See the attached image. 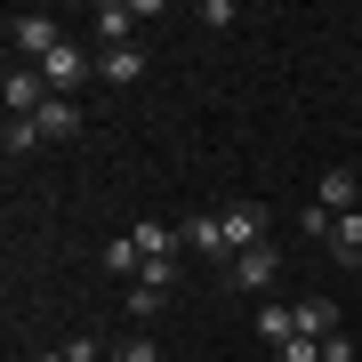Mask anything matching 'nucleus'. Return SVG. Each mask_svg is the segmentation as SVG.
I'll list each match as a JSON object with an SVG mask.
<instances>
[{
  "mask_svg": "<svg viewBox=\"0 0 362 362\" xmlns=\"http://www.w3.org/2000/svg\"><path fill=\"white\" fill-rule=\"evenodd\" d=\"M65 354H73V362H105V354H113V346H105V338H73Z\"/></svg>",
  "mask_w": 362,
  "mask_h": 362,
  "instance_id": "aec40b11",
  "label": "nucleus"
},
{
  "mask_svg": "<svg viewBox=\"0 0 362 362\" xmlns=\"http://www.w3.org/2000/svg\"><path fill=\"white\" fill-rule=\"evenodd\" d=\"M298 338H338V306L330 298H298Z\"/></svg>",
  "mask_w": 362,
  "mask_h": 362,
  "instance_id": "ddd939ff",
  "label": "nucleus"
},
{
  "mask_svg": "<svg viewBox=\"0 0 362 362\" xmlns=\"http://www.w3.org/2000/svg\"><path fill=\"white\" fill-rule=\"evenodd\" d=\"M0 145H8V153H33V145H49V137H40V121H8V137H0Z\"/></svg>",
  "mask_w": 362,
  "mask_h": 362,
  "instance_id": "f3484780",
  "label": "nucleus"
},
{
  "mask_svg": "<svg viewBox=\"0 0 362 362\" xmlns=\"http://www.w3.org/2000/svg\"><path fill=\"white\" fill-rule=\"evenodd\" d=\"M322 250H330L338 266H362V209H354V218H338V226H330V242H322Z\"/></svg>",
  "mask_w": 362,
  "mask_h": 362,
  "instance_id": "4468645a",
  "label": "nucleus"
},
{
  "mask_svg": "<svg viewBox=\"0 0 362 362\" xmlns=\"http://www.w3.org/2000/svg\"><path fill=\"white\" fill-rule=\"evenodd\" d=\"M113 362H161V346H153V338H121Z\"/></svg>",
  "mask_w": 362,
  "mask_h": 362,
  "instance_id": "6ab92c4d",
  "label": "nucleus"
},
{
  "mask_svg": "<svg viewBox=\"0 0 362 362\" xmlns=\"http://www.w3.org/2000/svg\"><path fill=\"white\" fill-rule=\"evenodd\" d=\"M97 81H113V89L145 81V49H137V40H129V49H105V57H97Z\"/></svg>",
  "mask_w": 362,
  "mask_h": 362,
  "instance_id": "9b49d317",
  "label": "nucleus"
},
{
  "mask_svg": "<svg viewBox=\"0 0 362 362\" xmlns=\"http://www.w3.org/2000/svg\"><path fill=\"white\" fill-rule=\"evenodd\" d=\"M226 218V250L242 258V250H258V242H274V209L266 202H233V209H218Z\"/></svg>",
  "mask_w": 362,
  "mask_h": 362,
  "instance_id": "7ed1b4c3",
  "label": "nucleus"
},
{
  "mask_svg": "<svg viewBox=\"0 0 362 362\" xmlns=\"http://www.w3.org/2000/svg\"><path fill=\"white\" fill-rule=\"evenodd\" d=\"M274 274H282V250L258 242V250H242V258H226V290H266Z\"/></svg>",
  "mask_w": 362,
  "mask_h": 362,
  "instance_id": "423d86ee",
  "label": "nucleus"
},
{
  "mask_svg": "<svg viewBox=\"0 0 362 362\" xmlns=\"http://www.w3.org/2000/svg\"><path fill=\"white\" fill-rule=\"evenodd\" d=\"M8 49H16V65H40L49 49H65V25L49 8H25V16H8Z\"/></svg>",
  "mask_w": 362,
  "mask_h": 362,
  "instance_id": "f257e3e1",
  "label": "nucleus"
},
{
  "mask_svg": "<svg viewBox=\"0 0 362 362\" xmlns=\"http://www.w3.org/2000/svg\"><path fill=\"white\" fill-rule=\"evenodd\" d=\"M314 202H322L330 218H354V209H362V177H354V169H322V185H314Z\"/></svg>",
  "mask_w": 362,
  "mask_h": 362,
  "instance_id": "6e6552de",
  "label": "nucleus"
},
{
  "mask_svg": "<svg viewBox=\"0 0 362 362\" xmlns=\"http://www.w3.org/2000/svg\"><path fill=\"white\" fill-rule=\"evenodd\" d=\"M177 233H185V250H194V258H209V266L233 258V250H226V218H185Z\"/></svg>",
  "mask_w": 362,
  "mask_h": 362,
  "instance_id": "1a4fd4ad",
  "label": "nucleus"
},
{
  "mask_svg": "<svg viewBox=\"0 0 362 362\" xmlns=\"http://www.w3.org/2000/svg\"><path fill=\"white\" fill-rule=\"evenodd\" d=\"M169 290H177V258H153V266L129 282V314H137V322H145V314H161Z\"/></svg>",
  "mask_w": 362,
  "mask_h": 362,
  "instance_id": "39448f33",
  "label": "nucleus"
},
{
  "mask_svg": "<svg viewBox=\"0 0 362 362\" xmlns=\"http://www.w3.org/2000/svg\"><path fill=\"white\" fill-rule=\"evenodd\" d=\"M33 362H73V354H65V346H49V354H33Z\"/></svg>",
  "mask_w": 362,
  "mask_h": 362,
  "instance_id": "4be33fe9",
  "label": "nucleus"
},
{
  "mask_svg": "<svg viewBox=\"0 0 362 362\" xmlns=\"http://www.w3.org/2000/svg\"><path fill=\"white\" fill-rule=\"evenodd\" d=\"M274 362H322V338H290V346H274Z\"/></svg>",
  "mask_w": 362,
  "mask_h": 362,
  "instance_id": "a211bd4d",
  "label": "nucleus"
},
{
  "mask_svg": "<svg viewBox=\"0 0 362 362\" xmlns=\"http://www.w3.org/2000/svg\"><path fill=\"white\" fill-rule=\"evenodd\" d=\"M40 81H49V97H65V89H81V81H97V57L81 49V40H65V49L40 57Z\"/></svg>",
  "mask_w": 362,
  "mask_h": 362,
  "instance_id": "20e7f679",
  "label": "nucleus"
},
{
  "mask_svg": "<svg viewBox=\"0 0 362 362\" xmlns=\"http://www.w3.org/2000/svg\"><path fill=\"white\" fill-rule=\"evenodd\" d=\"M322 362H354V346H346V330H338V338H322Z\"/></svg>",
  "mask_w": 362,
  "mask_h": 362,
  "instance_id": "412c9836",
  "label": "nucleus"
},
{
  "mask_svg": "<svg viewBox=\"0 0 362 362\" xmlns=\"http://www.w3.org/2000/svg\"><path fill=\"white\" fill-rule=\"evenodd\" d=\"M33 121H40V137L57 145V137H73V129H81V105H73V97H49V105H40Z\"/></svg>",
  "mask_w": 362,
  "mask_h": 362,
  "instance_id": "f8f14e48",
  "label": "nucleus"
},
{
  "mask_svg": "<svg viewBox=\"0 0 362 362\" xmlns=\"http://www.w3.org/2000/svg\"><path fill=\"white\" fill-rule=\"evenodd\" d=\"M258 338H266V346H290V338H298V306H274V298H266V306H258Z\"/></svg>",
  "mask_w": 362,
  "mask_h": 362,
  "instance_id": "2eb2a0df",
  "label": "nucleus"
},
{
  "mask_svg": "<svg viewBox=\"0 0 362 362\" xmlns=\"http://www.w3.org/2000/svg\"><path fill=\"white\" fill-rule=\"evenodd\" d=\"M0 97H8V121H33L40 105H49V81H40V65H8Z\"/></svg>",
  "mask_w": 362,
  "mask_h": 362,
  "instance_id": "0eeeda50",
  "label": "nucleus"
},
{
  "mask_svg": "<svg viewBox=\"0 0 362 362\" xmlns=\"http://www.w3.org/2000/svg\"><path fill=\"white\" fill-rule=\"evenodd\" d=\"M330 226H338V218H330L322 202H306V209H298V233H314V242H330Z\"/></svg>",
  "mask_w": 362,
  "mask_h": 362,
  "instance_id": "dca6fc26",
  "label": "nucleus"
},
{
  "mask_svg": "<svg viewBox=\"0 0 362 362\" xmlns=\"http://www.w3.org/2000/svg\"><path fill=\"white\" fill-rule=\"evenodd\" d=\"M137 25H153V0H97L89 8V33L105 40V49H129Z\"/></svg>",
  "mask_w": 362,
  "mask_h": 362,
  "instance_id": "f03ea898",
  "label": "nucleus"
},
{
  "mask_svg": "<svg viewBox=\"0 0 362 362\" xmlns=\"http://www.w3.org/2000/svg\"><path fill=\"white\" fill-rule=\"evenodd\" d=\"M129 242L145 250V266H153V258H185V233H177V226H161V218H137Z\"/></svg>",
  "mask_w": 362,
  "mask_h": 362,
  "instance_id": "9d476101",
  "label": "nucleus"
}]
</instances>
